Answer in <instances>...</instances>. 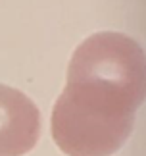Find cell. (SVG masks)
I'll use <instances>...</instances> for the list:
<instances>
[{
	"instance_id": "1",
	"label": "cell",
	"mask_w": 146,
	"mask_h": 156,
	"mask_svg": "<svg viewBox=\"0 0 146 156\" xmlns=\"http://www.w3.org/2000/svg\"><path fill=\"white\" fill-rule=\"evenodd\" d=\"M68 79L104 81L144 100L146 68L142 48L121 33H96L75 48L68 66Z\"/></svg>"
},
{
	"instance_id": "2",
	"label": "cell",
	"mask_w": 146,
	"mask_h": 156,
	"mask_svg": "<svg viewBox=\"0 0 146 156\" xmlns=\"http://www.w3.org/2000/svg\"><path fill=\"white\" fill-rule=\"evenodd\" d=\"M135 119H119L77 108L58 97L52 110V137L68 156H112L133 131Z\"/></svg>"
},
{
	"instance_id": "3",
	"label": "cell",
	"mask_w": 146,
	"mask_h": 156,
	"mask_svg": "<svg viewBox=\"0 0 146 156\" xmlns=\"http://www.w3.org/2000/svg\"><path fill=\"white\" fill-rule=\"evenodd\" d=\"M40 112L27 94L0 83V156H23L40 137Z\"/></svg>"
}]
</instances>
